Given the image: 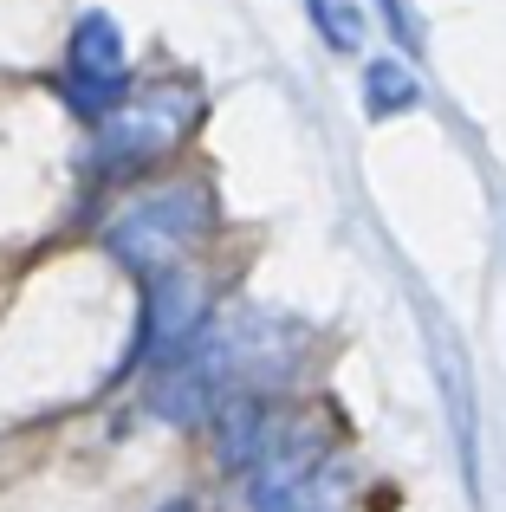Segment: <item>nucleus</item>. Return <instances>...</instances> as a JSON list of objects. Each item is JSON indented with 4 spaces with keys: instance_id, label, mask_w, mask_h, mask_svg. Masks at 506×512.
<instances>
[{
    "instance_id": "1a4fd4ad",
    "label": "nucleus",
    "mask_w": 506,
    "mask_h": 512,
    "mask_svg": "<svg viewBox=\"0 0 506 512\" xmlns=\"http://www.w3.org/2000/svg\"><path fill=\"white\" fill-rule=\"evenodd\" d=\"M383 7V20H390V33H396V46H409V52H422V20H416V7L409 0H377Z\"/></svg>"
},
{
    "instance_id": "f257e3e1",
    "label": "nucleus",
    "mask_w": 506,
    "mask_h": 512,
    "mask_svg": "<svg viewBox=\"0 0 506 512\" xmlns=\"http://www.w3.org/2000/svg\"><path fill=\"white\" fill-rule=\"evenodd\" d=\"M202 124V91L169 78V85H130L104 117H91V175L98 182H137L156 163L189 143Z\"/></svg>"
},
{
    "instance_id": "20e7f679",
    "label": "nucleus",
    "mask_w": 506,
    "mask_h": 512,
    "mask_svg": "<svg viewBox=\"0 0 506 512\" xmlns=\"http://www.w3.org/2000/svg\"><path fill=\"white\" fill-rule=\"evenodd\" d=\"M208 325H215V318H208V279L195 273L189 260L169 266V273H156L150 292H143V331H137L130 363H137V370H156V363L182 357Z\"/></svg>"
},
{
    "instance_id": "9d476101",
    "label": "nucleus",
    "mask_w": 506,
    "mask_h": 512,
    "mask_svg": "<svg viewBox=\"0 0 506 512\" xmlns=\"http://www.w3.org/2000/svg\"><path fill=\"white\" fill-rule=\"evenodd\" d=\"M163 512H195V506H189V500H176V506H163Z\"/></svg>"
},
{
    "instance_id": "0eeeda50",
    "label": "nucleus",
    "mask_w": 506,
    "mask_h": 512,
    "mask_svg": "<svg viewBox=\"0 0 506 512\" xmlns=\"http://www.w3.org/2000/svg\"><path fill=\"white\" fill-rule=\"evenodd\" d=\"M364 111L370 117H409V111H422V78L409 72V59H370L364 65Z\"/></svg>"
},
{
    "instance_id": "423d86ee",
    "label": "nucleus",
    "mask_w": 506,
    "mask_h": 512,
    "mask_svg": "<svg viewBox=\"0 0 506 512\" xmlns=\"http://www.w3.org/2000/svg\"><path fill=\"white\" fill-rule=\"evenodd\" d=\"M279 435V415H273V396H228L215 409V448H221V467L228 474H247Z\"/></svg>"
},
{
    "instance_id": "6e6552de",
    "label": "nucleus",
    "mask_w": 506,
    "mask_h": 512,
    "mask_svg": "<svg viewBox=\"0 0 506 512\" xmlns=\"http://www.w3.org/2000/svg\"><path fill=\"white\" fill-rule=\"evenodd\" d=\"M305 20L331 52H364V0H305Z\"/></svg>"
},
{
    "instance_id": "f03ea898",
    "label": "nucleus",
    "mask_w": 506,
    "mask_h": 512,
    "mask_svg": "<svg viewBox=\"0 0 506 512\" xmlns=\"http://www.w3.org/2000/svg\"><path fill=\"white\" fill-rule=\"evenodd\" d=\"M215 227V201H208L202 182H156L143 195H130L124 208L104 221V253L130 266V273L156 279L169 266L195 260V247Z\"/></svg>"
},
{
    "instance_id": "39448f33",
    "label": "nucleus",
    "mask_w": 506,
    "mask_h": 512,
    "mask_svg": "<svg viewBox=\"0 0 506 512\" xmlns=\"http://www.w3.org/2000/svg\"><path fill=\"white\" fill-rule=\"evenodd\" d=\"M429 344H435V383H442V402H448V428H455V448H461V474H468V487H474V480H481V428H474L468 350L455 344L448 325H429Z\"/></svg>"
},
{
    "instance_id": "7ed1b4c3",
    "label": "nucleus",
    "mask_w": 506,
    "mask_h": 512,
    "mask_svg": "<svg viewBox=\"0 0 506 512\" xmlns=\"http://www.w3.org/2000/svg\"><path fill=\"white\" fill-rule=\"evenodd\" d=\"M59 91H65V104H72L85 124L104 117L130 91V52H124V33H117L111 13H78L72 39H65Z\"/></svg>"
}]
</instances>
